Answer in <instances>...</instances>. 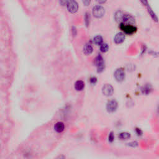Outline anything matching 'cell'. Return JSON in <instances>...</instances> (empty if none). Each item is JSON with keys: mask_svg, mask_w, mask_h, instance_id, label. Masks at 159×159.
<instances>
[{"mask_svg": "<svg viewBox=\"0 0 159 159\" xmlns=\"http://www.w3.org/2000/svg\"><path fill=\"white\" fill-rule=\"evenodd\" d=\"M66 5L68 11L71 13H75L78 9V4L75 1H67Z\"/></svg>", "mask_w": 159, "mask_h": 159, "instance_id": "cell-5", "label": "cell"}, {"mask_svg": "<svg viewBox=\"0 0 159 159\" xmlns=\"http://www.w3.org/2000/svg\"><path fill=\"white\" fill-rule=\"evenodd\" d=\"M93 42L97 45H101L103 44V39L101 36H96L94 37Z\"/></svg>", "mask_w": 159, "mask_h": 159, "instance_id": "cell-15", "label": "cell"}, {"mask_svg": "<svg viewBox=\"0 0 159 159\" xmlns=\"http://www.w3.org/2000/svg\"><path fill=\"white\" fill-rule=\"evenodd\" d=\"M83 53L85 54V55H90V54H92V52L93 51V47H92L91 45L89 43H87L83 47Z\"/></svg>", "mask_w": 159, "mask_h": 159, "instance_id": "cell-11", "label": "cell"}, {"mask_svg": "<svg viewBox=\"0 0 159 159\" xmlns=\"http://www.w3.org/2000/svg\"><path fill=\"white\" fill-rule=\"evenodd\" d=\"M90 14L88 12H87L85 14V22L87 26H88L89 24H90Z\"/></svg>", "mask_w": 159, "mask_h": 159, "instance_id": "cell-18", "label": "cell"}, {"mask_svg": "<svg viewBox=\"0 0 159 159\" xmlns=\"http://www.w3.org/2000/svg\"><path fill=\"white\" fill-rule=\"evenodd\" d=\"M114 78L116 81L119 82H122L125 79V71L122 68H117L114 74Z\"/></svg>", "mask_w": 159, "mask_h": 159, "instance_id": "cell-4", "label": "cell"}, {"mask_svg": "<svg viewBox=\"0 0 159 159\" xmlns=\"http://www.w3.org/2000/svg\"><path fill=\"white\" fill-rule=\"evenodd\" d=\"M148 9H149V14H150L151 16L152 17V18H153L154 19H155V21H157V17H156V16H155V14L154 13L153 11H152V9H151L150 8V7H149V8L148 7Z\"/></svg>", "mask_w": 159, "mask_h": 159, "instance_id": "cell-19", "label": "cell"}, {"mask_svg": "<svg viewBox=\"0 0 159 159\" xmlns=\"http://www.w3.org/2000/svg\"><path fill=\"white\" fill-rule=\"evenodd\" d=\"M120 29L122 30L125 34L128 35H132L136 32L137 28L135 26L129 24H120Z\"/></svg>", "mask_w": 159, "mask_h": 159, "instance_id": "cell-1", "label": "cell"}, {"mask_svg": "<svg viewBox=\"0 0 159 159\" xmlns=\"http://www.w3.org/2000/svg\"><path fill=\"white\" fill-rule=\"evenodd\" d=\"M108 139H109V141L110 142H113V141L114 139V134L112 132H111L109 134V137H108Z\"/></svg>", "mask_w": 159, "mask_h": 159, "instance_id": "cell-20", "label": "cell"}, {"mask_svg": "<svg viewBox=\"0 0 159 159\" xmlns=\"http://www.w3.org/2000/svg\"><path fill=\"white\" fill-rule=\"evenodd\" d=\"M54 128L57 133H61L65 130V125L62 122H58L54 125Z\"/></svg>", "mask_w": 159, "mask_h": 159, "instance_id": "cell-10", "label": "cell"}, {"mask_svg": "<svg viewBox=\"0 0 159 159\" xmlns=\"http://www.w3.org/2000/svg\"><path fill=\"white\" fill-rule=\"evenodd\" d=\"M77 29H76L75 27L73 26L72 27V33H73V35H74V36L77 35Z\"/></svg>", "mask_w": 159, "mask_h": 159, "instance_id": "cell-23", "label": "cell"}, {"mask_svg": "<svg viewBox=\"0 0 159 159\" xmlns=\"http://www.w3.org/2000/svg\"><path fill=\"white\" fill-rule=\"evenodd\" d=\"M102 93L106 96H111L114 93V88L109 84H106L103 87Z\"/></svg>", "mask_w": 159, "mask_h": 159, "instance_id": "cell-8", "label": "cell"}, {"mask_svg": "<svg viewBox=\"0 0 159 159\" xmlns=\"http://www.w3.org/2000/svg\"><path fill=\"white\" fill-rule=\"evenodd\" d=\"M152 87H151V85H149V84H146L145 85L143 86L142 88H141L142 93L143 94H145V95H149V94L152 91Z\"/></svg>", "mask_w": 159, "mask_h": 159, "instance_id": "cell-13", "label": "cell"}, {"mask_svg": "<svg viewBox=\"0 0 159 159\" xmlns=\"http://www.w3.org/2000/svg\"><path fill=\"white\" fill-rule=\"evenodd\" d=\"M105 13V9L103 6L97 5L93 8V14L97 18H100L103 17Z\"/></svg>", "mask_w": 159, "mask_h": 159, "instance_id": "cell-3", "label": "cell"}, {"mask_svg": "<svg viewBox=\"0 0 159 159\" xmlns=\"http://www.w3.org/2000/svg\"><path fill=\"white\" fill-rule=\"evenodd\" d=\"M136 132L138 136H141V135L142 134V131H141V130L139 128H136Z\"/></svg>", "mask_w": 159, "mask_h": 159, "instance_id": "cell-22", "label": "cell"}, {"mask_svg": "<svg viewBox=\"0 0 159 159\" xmlns=\"http://www.w3.org/2000/svg\"><path fill=\"white\" fill-rule=\"evenodd\" d=\"M90 82L92 84V85H95L96 83L97 82V78L95 77H91V78L90 79Z\"/></svg>", "mask_w": 159, "mask_h": 159, "instance_id": "cell-21", "label": "cell"}, {"mask_svg": "<svg viewBox=\"0 0 159 159\" xmlns=\"http://www.w3.org/2000/svg\"><path fill=\"white\" fill-rule=\"evenodd\" d=\"M125 40V35L122 32H119L116 34L115 37L114 38V41L116 44H121Z\"/></svg>", "mask_w": 159, "mask_h": 159, "instance_id": "cell-9", "label": "cell"}, {"mask_svg": "<svg viewBox=\"0 0 159 159\" xmlns=\"http://www.w3.org/2000/svg\"><path fill=\"white\" fill-rule=\"evenodd\" d=\"M84 3V4H85L86 6H88L89 4H90V1H83V2Z\"/></svg>", "mask_w": 159, "mask_h": 159, "instance_id": "cell-25", "label": "cell"}, {"mask_svg": "<svg viewBox=\"0 0 159 159\" xmlns=\"http://www.w3.org/2000/svg\"><path fill=\"white\" fill-rule=\"evenodd\" d=\"M124 14L122 11H117L116 12L115 15H114V17H115L116 21L117 22H118V23H121V21Z\"/></svg>", "mask_w": 159, "mask_h": 159, "instance_id": "cell-14", "label": "cell"}, {"mask_svg": "<svg viewBox=\"0 0 159 159\" xmlns=\"http://www.w3.org/2000/svg\"><path fill=\"white\" fill-rule=\"evenodd\" d=\"M121 23L134 26L136 22H135L134 17L130 15V14H124L121 21Z\"/></svg>", "mask_w": 159, "mask_h": 159, "instance_id": "cell-7", "label": "cell"}, {"mask_svg": "<svg viewBox=\"0 0 159 159\" xmlns=\"http://www.w3.org/2000/svg\"><path fill=\"white\" fill-rule=\"evenodd\" d=\"M85 87V83L82 80H78L75 83V88L77 91H82Z\"/></svg>", "mask_w": 159, "mask_h": 159, "instance_id": "cell-12", "label": "cell"}, {"mask_svg": "<svg viewBox=\"0 0 159 159\" xmlns=\"http://www.w3.org/2000/svg\"><path fill=\"white\" fill-rule=\"evenodd\" d=\"M108 49H109V45L106 43L102 44L101 45V47H100V50L102 52H106L108 50Z\"/></svg>", "mask_w": 159, "mask_h": 159, "instance_id": "cell-17", "label": "cell"}, {"mask_svg": "<svg viewBox=\"0 0 159 159\" xmlns=\"http://www.w3.org/2000/svg\"><path fill=\"white\" fill-rule=\"evenodd\" d=\"M117 102L115 100H111L106 104V109L109 112H114L117 108Z\"/></svg>", "mask_w": 159, "mask_h": 159, "instance_id": "cell-6", "label": "cell"}, {"mask_svg": "<svg viewBox=\"0 0 159 159\" xmlns=\"http://www.w3.org/2000/svg\"><path fill=\"white\" fill-rule=\"evenodd\" d=\"M55 159H65V156L64 155H59Z\"/></svg>", "mask_w": 159, "mask_h": 159, "instance_id": "cell-24", "label": "cell"}, {"mask_svg": "<svg viewBox=\"0 0 159 159\" xmlns=\"http://www.w3.org/2000/svg\"><path fill=\"white\" fill-rule=\"evenodd\" d=\"M95 63L97 67L98 72H102L105 68V64L103 57L101 55H98L95 60Z\"/></svg>", "mask_w": 159, "mask_h": 159, "instance_id": "cell-2", "label": "cell"}, {"mask_svg": "<svg viewBox=\"0 0 159 159\" xmlns=\"http://www.w3.org/2000/svg\"><path fill=\"white\" fill-rule=\"evenodd\" d=\"M130 137H131L130 133L126 132H121L119 135V138L121 140H128Z\"/></svg>", "mask_w": 159, "mask_h": 159, "instance_id": "cell-16", "label": "cell"}]
</instances>
